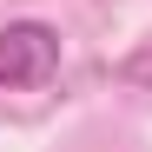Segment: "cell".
I'll return each mask as SVG.
<instances>
[{
    "mask_svg": "<svg viewBox=\"0 0 152 152\" xmlns=\"http://www.w3.org/2000/svg\"><path fill=\"white\" fill-rule=\"evenodd\" d=\"M53 73H60V33L46 20L0 27V86H46Z\"/></svg>",
    "mask_w": 152,
    "mask_h": 152,
    "instance_id": "obj_1",
    "label": "cell"
}]
</instances>
